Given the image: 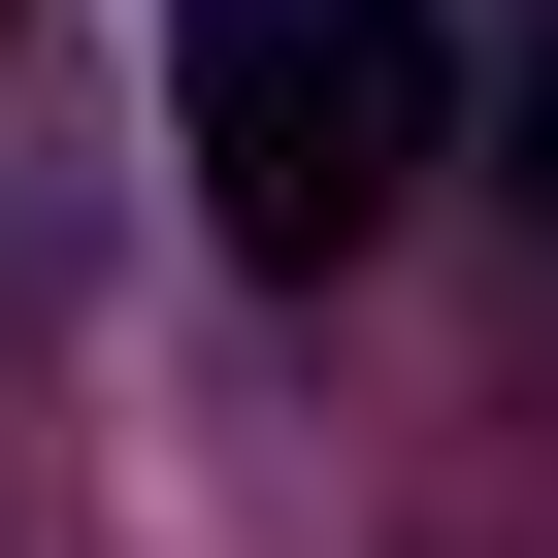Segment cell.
Returning a JSON list of instances; mask_svg holds the SVG:
<instances>
[{"label": "cell", "instance_id": "obj_1", "mask_svg": "<svg viewBox=\"0 0 558 558\" xmlns=\"http://www.w3.org/2000/svg\"><path fill=\"white\" fill-rule=\"evenodd\" d=\"M165 99H197L230 263H362V230L427 197V132H460L427 0H165Z\"/></svg>", "mask_w": 558, "mask_h": 558}, {"label": "cell", "instance_id": "obj_2", "mask_svg": "<svg viewBox=\"0 0 558 558\" xmlns=\"http://www.w3.org/2000/svg\"><path fill=\"white\" fill-rule=\"evenodd\" d=\"M525 197H558V66H525Z\"/></svg>", "mask_w": 558, "mask_h": 558}]
</instances>
